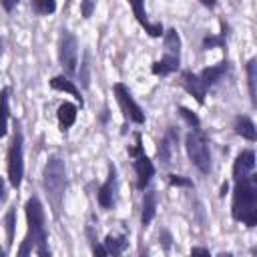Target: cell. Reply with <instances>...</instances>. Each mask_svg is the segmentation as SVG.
Instances as JSON below:
<instances>
[{
    "instance_id": "1",
    "label": "cell",
    "mask_w": 257,
    "mask_h": 257,
    "mask_svg": "<svg viewBox=\"0 0 257 257\" xmlns=\"http://www.w3.org/2000/svg\"><path fill=\"white\" fill-rule=\"evenodd\" d=\"M231 213H233L235 221H241L247 227L257 225V181H255V175L235 181Z\"/></svg>"
},
{
    "instance_id": "2",
    "label": "cell",
    "mask_w": 257,
    "mask_h": 257,
    "mask_svg": "<svg viewBox=\"0 0 257 257\" xmlns=\"http://www.w3.org/2000/svg\"><path fill=\"white\" fill-rule=\"evenodd\" d=\"M26 219H28V239L32 243V249L38 257H50L48 251V237L44 229V209L38 201V197H30L26 201Z\"/></svg>"
},
{
    "instance_id": "3",
    "label": "cell",
    "mask_w": 257,
    "mask_h": 257,
    "mask_svg": "<svg viewBox=\"0 0 257 257\" xmlns=\"http://www.w3.org/2000/svg\"><path fill=\"white\" fill-rule=\"evenodd\" d=\"M64 187H66L64 163L60 157L52 155V157H48V163L44 167V189L54 207V213H58V209H60V203L64 197Z\"/></svg>"
},
{
    "instance_id": "4",
    "label": "cell",
    "mask_w": 257,
    "mask_h": 257,
    "mask_svg": "<svg viewBox=\"0 0 257 257\" xmlns=\"http://www.w3.org/2000/svg\"><path fill=\"white\" fill-rule=\"evenodd\" d=\"M179 56H181V38L177 30H167L165 32V56L153 64V74H171L179 68Z\"/></svg>"
},
{
    "instance_id": "5",
    "label": "cell",
    "mask_w": 257,
    "mask_h": 257,
    "mask_svg": "<svg viewBox=\"0 0 257 257\" xmlns=\"http://www.w3.org/2000/svg\"><path fill=\"white\" fill-rule=\"evenodd\" d=\"M185 149H187V155H189L191 163L201 173H209V169H211V153H209L207 137L201 131H193V133L187 135Z\"/></svg>"
},
{
    "instance_id": "6",
    "label": "cell",
    "mask_w": 257,
    "mask_h": 257,
    "mask_svg": "<svg viewBox=\"0 0 257 257\" xmlns=\"http://www.w3.org/2000/svg\"><path fill=\"white\" fill-rule=\"evenodd\" d=\"M22 175H24V165H22V133L16 126L14 139H12L10 149H8V179H10V185L14 189L20 187Z\"/></svg>"
},
{
    "instance_id": "7",
    "label": "cell",
    "mask_w": 257,
    "mask_h": 257,
    "mask_svg": "<svg viewBox=\"0 0 257 257\" xmlns=\"http://www.w3.org/2000/svg\"><path fill=\"white\" fill-rule=\"evenodd\" d=\"M58 58H60V64L66 70V74L72 76L76 72V64H78V44H76L74 34H70L68 30H64L60 36Z\"/></svg>"
},
{
    "instance_id": "8",
    "label": "cell",
    "mask_w": 257,
    "mask_h": 257,
    "mask_svg": "<svg viewBox=\"0 0 257 257\" xmlns=\"http://www.w3.org/2000/svg\"><path fill=\"white\" fill-rule=\"evenodd\" d=\"M114 96H116V102H118V106H120V110H122V114L126 118H131L137 124H143L145 122V114H143L141 106L135 102V98L131 96L128 88L122 82H116L114 84Z\"/></svg>"
},
{
    "instance_id": "9",
    "label": "cell",
    "mask_w": 257,
    "mask_h": 257,
    "mask_svg": "<svg viewBox=\"0 0 257 257\" xmlns=\"http://www.w3.org/2000/svg\"><path fill=\"white\" fill-rule=\"evenodd\" d=\"M253 169H255V153L253 151H241L235 159V165H233V179L241 181V179L253 175Z\"/></svg>"
},
{
    "instance_id": "10",
    "label": "cell",
    "mask_w": 257,
    "mask_h": 257,
    "mask_svg": "<svg viewBox=\"0 0 257 257\" xmlns=\"http://www.w3.org/2000/svg\"><path fill=\"white\" fill-rule=\"evenodd\" d=\"M181 84L185 86V90H187L189 94H193V96L197 98V102H199V104H203V102H205L207 88H205V86H203V82L199 80V74H193V72H189V70L181 72Z\"/></svg>"
},
{
    "instance_id": "11",
    "label": "cell",
    "mask_w": 257,
    "mask_h": 257,
    "mask_svg": "<svg viewBox=\"0 0 257 257\" xmlns=\"http://www.w3.org/2000/svg\"><path fill=\"white\" fill-rule=\"evenodd\" d=\"M135 171H137V187H139V189H145V187L149 185L151 177L155 175V167H153L151 159H149L145 153L137 155V161H135Z\"/></svg>"
},
{
    "instance_id": "12",
    "label": "cell",
    "mask_w": 257,
    "mask_h": 257,
    "mask_svg": "<svg viewBox=\"0 0 257 257\" xmlns=\"http://www.w3.org/2000/svg\"><path fill=\"white\" fill-rule=\"evenodd\" d=\"M131 6H133V12H135V16H137V20L145 26V30L153 36V38H159L161 34H163V24L161 22H155V24H151L149 20H147V12H145V4L143 2H139V0H135V2H131Z\"/></svg>"
},
{
    "instance_id": "13",
    "label": "cell",
    "mask_w": 257,
    "mask_h": 257,
    "mask_svg": "<svg viewBox=\"0 0 257 257\" xmlns=\"http://www.w3.org/2000/svg\"><path fill=\"white\" fill-rule=\"evenodd\" d=\"M114 183H116V171H114V167L110 165V169H108V179H106V183H102L100 189H98V203H100V207H104V209L112 207Z\"/></svg>"
},
{
    "instance_id": "14",
    "label": "cell",
    "mask_w": 257,
    "mask_h": 257,
    "mask_svg": "<svg viewBox=\"0 0 257 257\" xmlns=\"http://www.w3.org/2000/svg\"><path fill=\"white\" fill-rule=\"evenodd\" d=\"M225 70H227V62H221V64L211 66V68H205V70L199 74V80L203 82L205 88H209V86H213V84L225 74Z\"/></svg>"
},
{
    "instance_id": "15",
    "label": "cell",
    "mask_w": 257,
    "mask_h": 257,
    "mask_svg": "<svg viewBox=\"0 0 257 257\" xmlns=\"http://www.w3.org/2000/svg\"><path fill=\"white\" fill-rule=\"evenodd\" d=\"M56 116H58L60 128L64 131V128H68V126L74 124V120H76V106H74L72 102H62V104L58 106Z\"/></svg>"
},
{
    "instance_id": "16",
    "label": "cell",
    "mask_w": 257,
    "mask_h": 257,
    "mask_svg": "<svg viewBox=\"0 0 257 257\" xmlns=\"http://www.w3.org/2000/svg\"><path fill=\"white\" fill-rule=\"evenodd\" d=\"M155 213H157V193L155 191H147L145 199H143V215H141V221H143L145 227L153 221Z\"/></svg>"
},
{
    "instance_id": "17",
    "label": "cell",
    "mask_w": 257,
    "mask_h": 257,
    "mask_svg": "<svg viewBox=\"0 0 257 257\" xmlns=\"http://www.w3.org/2000/svg\"><path fill=\"white\" fill-rule=\"evenodd\" d=\"M235 133L241 135V137L247 139V141H255V139H257L255 124H253V120L247 118V116H237V118H235Z\"/></svg>"
},
{
    "instance_id": "18",
    "label": "cell",
    "mask_w": 257,
    "mask_h": 257,
    "mask_svg": "<svg viewBox=\"0 0 257 257\" xmlns=\"http://www.w3.org/2000/svg\"><path fill=\"white\" fill-rule=\"evenodd\" d=\"M126 245H128L126 237H114V235H108V237L104 239V245H102V247L106 249L108 255H112V257H120L122 251L126 249Z\"/></svg>"
},
{
    "instance_id": "19",
    "label": "cell",
    "mask_w": 257,
    "mask_h": 257,
    "mask_svg": "<svg viewBox=\"0 0 257 257\" xmlns=\"http://www.w3.org/2000/svg\"><path fill=\"white\" fill-rule=\"evenodd\" d=\"M50 86L54 88V90H62V92H70L80 104H82V96H80V92H78V88L66 78V76H54L52 80H50Z\"/></svg>"
},
{
    "instance_id": "20",
    "label": "cell",
    "mask_w": 257,
    "mask_h": 257,
    "mask_svg": "<svg viewBox=\"0 0 257 257\" xmlns=\"http://www.w3.org/2000/svg\"><path fill=\"white\" fill-rule=\"evenodd\" d=\"M175 143H177L175 131H169V133H167V137L159 143V157H161V161H163V163H169L171 153H173V149H175Z\"/></svg>"
},
{
    "instance_id": "21",
    "label": "cell",
    "mask_w": 257,
    "mask_h": 257,
    "mask_svg": "<svg viewBox=\"0 0 257 257\" xmlns=\"http://www.w3.org/2000/svg\"><path fill=\"white\" fill-rule=\"evenodd\" d=\"M8 131V88L0 90V139Z\"/></svg>"
},
{
    "instance_id": "22",
    "label": "cell",
    "mask_w": 257,
    "mask_h": 257,
    "mask_svg": "<svg viewBox=\"0 0 257 257\" xmlns=\"http://www.w3.org/2000/svg\"><path fill=\"white\" fill-rule=\"evenodd\" d=\"M247 80H249V94H251V102L255 104V82H257V60L251 58L249 64H247Z\"/></svg>"
},
{
    "instance_id": "23",
    "label": "cell",
    "mask_w": 257,
    "mask_h": 257,
    "mask_svg": "<svg viewBox=\"0 0 257 257\" xmlns=\"http://www.w3.org/2000/svg\"><path fill=\"white\" fill-rule=\"evenodd\" d=\"M32 6H34L36 12H40V14H50V12H54V8H56V4H54L52 0H34Z\"/></svg>"
},
{
    "instance_id": "24",
    "label": "cell",
    "mask_w": 257,
    "mask_h": 257,
    "mask_svg": "<svg viewBox=\"0 0 257 257\" xmlns=\"http://www.w3.org/2000/svg\"><path fill=\"white\" fill-rule=\"evenodd\" d=\"M179 112H181V116L193 126V131H199V118H197V114L195 112H191L189 108H185V106H181L179 108Z\"/></svg>"
},
{
    "instance_id": "25",
    "label": "cell",
    "mask_w": 257,
    "mask_h": 257,
    "mask_svg": "<svg viewBox=\"0 0 257 257\" xmlns=\"http://www.w3.org/2000/svg\"><path fill=\"white\" fill-rule=\"evenodd\" d=\"M14 217H16V211L10 209L8 215H6V233H8V245H12V239H14Z\"/></svg>"
},
{
    "instance_id": "26",
    "label": "cell",
    "mask_w": 257,
    "mask_h": 257,
    "mask_svg": "<svg viewBox=\"0 0 257 257\" xmlns=\"http://www.w3.org/2000/svg\"><path fill=\"white\" fill-rule=\"evenodd\" d=\"M225 44V34L219 36H205L203 38V48H213V46H223Z\"/></svg>"
},
{
    "instance_id": "27",
    "label": "cell",
    "mask_w": 257,
    "mask_h": 257,
    "mask_svg": "<svg viewBox=\"0 0 257 257\" xmlns=\"http://www.w3.org/2000/svg\"><path fill=\"white\" fill-rule=\"evenodd\" d=\"M169 183L171 185H177V187H193V183L185 177H179V175H169Z\"/></svg>"
},
{
    "instance_id": "28",
    "label": "cell",
    "mask_w": 257,
    "mask_h": 257,
    "mask_svg": "<svg viewBox=\"0 0 257 257\" xmlns=\"http://www.w3.org/2000/svg\"><path fill=\"white\" fill-rule=\"evenodd\" d=\"M32 253V243L28 237H24V241L20 243V249H18V257H30Z\"/></svg>"
},
{
    "instance_id": "29",
    "label": "cell",
    "mask_w": 257,
    "mask_h": 257,
    "mask_svg": "<svg viewBox=\"0 0 257 257\" xmlns=\"http://www.w3.org/2000/svg\"><path fill=\"white\" fill-rule=\"evenodd\" d=\"M88 54H84V60H82V70H80V80H82V86H88Z\"/></svg>"
},
{
    "instance_id": "30",
    "label": "cell",
    "mask_w": 257,
    "mask_h": 257,
    "mask_svg": "<svg viewBox=\"0 0 257 257\" xmlns=\"http://www.w3.org/2000/svg\"><path fill=\"white\" fill-rule=\"evenodd\" d=\"M191 257H211V253L205 247H193L191 249Z\"/></svg>"
},
{
    "instance_id": "31",
    "label": "cell",
    "mask_w": 257,
    "mask_h": 257,
    "mask_svg": "<svg viewBox=\"0 0 257 257\" xmlns=\"http://www.w3.org/2000/svg\"><path fill=\"white\" fill-rule=\"evenodd\" d=\"M92 8H94V2H80V10H82V16H84V18L90 16Z\"/></svg>"
},
{
    "instance_id": "32",
    "label": "cell",
    "mask_w": 257,
    "mask_h": 257,
    "mask_svg": "<svg viewBox=\"0 0 257 257\" xmlns=\"http://www.w3.org/2000/svg\"><path fill=\"white\" fill-rule=\"evenodd\" d=\"M94 257H108V253L102 245H94Z\"/></svg>"
},
{
    "instance_id": "33",
    "label": "cell",
    "mask_w": 257,
    "mask_h": 257,
    "mask_svg": "<svg viewBox=\"0 0 257 257\" xmlns=\"http://www.w3.org/2000/svg\"><path fill=\"white\" fill-rule=\"evenodd\" d=\"M2 6H4L6 10H12V8L16 6V0H4V2H2Z\"/></svg>"
},
{
    "instance_id": "34",
    "label": "cell",
    "mask_w": 257,
    "mask_h": 257,
    "mask_svg": "<svg viewBox=\"0 0 257 257\" xmlns=\"http://www.w3.org/2000/svg\"><path fill=\"white\" fill-rule=\"evenodd\" d=\"M4 199V181L0 179V201Z\"/></svg>"
},
{
    "instance_id": "35",
    "label": "cell",
    "mask_w": 257,
    "mask_h": 257,
    "mask_svg": "<svg viewBox=\"0 0 257 257\" xmlns=\"http://www.w3.org/2000/svg\"><path fill=\"white\" fill-rule=\"evenodd\" d=\"M219 257H233V255H231V253H221Z\"/></svg>"
},
{
    "instance_id": "36",
    "label": "cell",
    "mask_w": 257,
    "mask_h": 257,
    "mask_svg": "<svg viewBox=\"0 0 257 257\" xmlns=\"http://www.w3.org/2000/svg\"><path fill=\"white\" fill-rule=\"evenodd\" d=\"M141 257H149V255H147V251H143V255H141Z\"/></svg>"
},
{
    "instance_id": "37",
    "label": "cell",
    "mask_w": 257,
    "mask_h": 257,
    "mask_svg": "<svg viewBox=\"0 0 257 257\" xmlns=\"http://www.w3.org/2000/svg\"><path fill=\"white\" fill-rule=\"evenodd\" d=\"M0 257H4V251H2V249H0Z\"/></svg>"
}]
</instances>
